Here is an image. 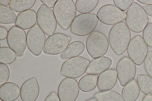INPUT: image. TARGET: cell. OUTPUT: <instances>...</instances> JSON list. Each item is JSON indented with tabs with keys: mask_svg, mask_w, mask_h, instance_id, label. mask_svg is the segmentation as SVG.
I'll use <instances>...</instances> for the list:
<instances>
[{
	"mask_svg": "<svg viewBox=\"0 0 152 101\" xmlns=\"http://www.w3.org/2000/svg\"><path fill=\"white\" fill-rule=\"evenodd\" d=\"M131 39L129 29L124 21L113 25L110 31L109 44L112 50L118 55L122 54L126 50Z\"/></svg>",
	"mask_w": 152,
	"mask_h": 101,
	"instance_id": "6da1fadb",
	"label": "cell"
},
{
	"mask_svg": "<svg viewBox=\"0 0 152 101\" xmlns=\"http://www.w3.org/2000/svg\"><path fill=\"white\" fill-rule=\"evenodd\" d=\"M53 11L57 23L65 30L71 26L77 13L75 4L72 0H57Z\"/></svg>",
	"mask_w": 152,
	"mask_h": 101,
	"instance_id": "7a4b0ae2",
	"label": "cell"
},
{
	"mask_svg": "<svg viewBox=\"0 0 152 101\" xmlns=\"http://www.w3.org/2000/svg\"><path fill=\"white\" fill-rule=\"evenodd\" d=\"M125 22L131 31L139 33L142 31L148 25V17L142 7L134 2L126 11Z\"/></svg>",
	"mask_w": 152,
	"mask_h": 101,
	"instance_id": "3957f363",
	"label": "cell"
},
{
	"mask_svg": "<svg viewBox=\"0 0 152 101\" xmlns=\"http://www.w3.org/2000/svg\"><path fill=\"white\" fill-rule=\"evenodd\" d=\"M98 21L97 15L95 14H79L75 17L71 25V31L78 36L87 35L94 30Z\"/></svg>",
	"mask_w": 152,
	"mask_h": 101,
	"instance_id": "277c9868",
	"label": "cell"
},
{
	"mask_svg": "<svg viewBox=\"0 0 152 101\" xmlns=\"http://www.w3.org/2000/svg\"><path fill=\"white\" fill-rule=\"evenodd\" d=\"M109 41L103 33L95 31L88 37L86 42V48L89 54L93 58L102 57L107 51Z\"/></svg>",
	"mask_w": 152,
	"mask_h": 101,
	"instance_id": "5b68a950",
	"label": "cell"
},
{
	"mask_svg": "<svg viewBox=\"0 0 152 101\" xmlns=\"http://www.w3.org/2000/svg\"><path fill=\"white\" fill-rule=\"evenodd\" d=\"M90 63L89 60L81 56L69 58L62 65L60 74L66 78H78L86 72Z\"/></svg>",
	"mask_w": 152,
	"mask_h": 101,
	"instance_id": "8992f818",
	"label": "cell"
},
{
	"mask_svg": "<svg viewBox=\"0 0 152 101\" xmlns=\"http://www.w3.org/2000/svg\"><path fill=\"white\" fill-rule=\"evenodd\" d=\"M148 51V45L142 38L138 35L131 39L127 48L129 57L138 66L143 63Z\"/></svg>",
	"mask_w": 152,
	"mask_h": 101,
	"instance_id": "52a82bcc",
	"label": "cell"
},
{
	"mask_svg": "<svg viewBox=\"0 0 152 101\" xmlns=\"http://www.w3.org/2000/svg\"><path fill=\"white\" fill-rule=\"evenodd\" d=\"M71 39L64 33H54L46 40L43 52L46 54L56 55L63 53L66 49Z\"/></svg>",
	"mask_w": 152,
	"mask_h": 101,
	"instance_id": "ba28073f",
	"label": "cell"
},
{
	"mask_svg": "<svg viewBox=\"0 0 152 101\" xmlns=\"http://www.w3.org/2000/svg\"><path fill=\"white\" fill-rule=\"evenodd\" d=\"M126 13L113 4H108L101 7L97 15L99 21L108 25H114L125 19Z\"/></svg>",
	"mask_w": 152,
	"mask_h": 101,
	"instance_id": "9c48e42d",
	"label": "cell"
},
{
	"mask_svg": "<svg viewBox=\"0 0 152 101\" xmlns=\"http://www.w3.org/2000/svg\"><path fill=\"white\" fill-rule=\"evenodd\" d=\"M7 44L18 56L22 55L27 46V34L24 30L15 25L8 31Z\"/></svg>",
	"mask_w": 152,
	"mask_h": 101,
	"instance_id": "30bf717a",
	"label": "cell"
},
{
	"mask_svg": "<svg viewBox=\"0 0 152 101\" xmlns=\"http://www.w3.org/2000/svg\"><path fill=\"white\" fill-rule=\"evenodd\" d=\"M46 40L45 32L37 24L30 29L27 33V47L35 56H39L41 54Z\"/></svg>",
	"mask_w": 152,
	"mask_h": 101,
	"instance_id": "8fae6325",
	"label": "cell"
},
{
	"mask_svg": "<svg viewBox=\"0 0 152 101\" xmlns=\"http://www.w3.org/2000/svg\"><path fill=\"white\" fill-rule=\"evenodd\" d=\"M37 24L47 35L50 36L55 32L57 21L53 10L43 4L37 12Z\"/></svg>",
	"mask_w": 152,
	"mask_h": 101,
	"instance_id": "7c38bea8",
	"label": "cell"
},
{
	"mask_svg": "<svg viewBox=\"0 0 152 101\" xmlns=\"http://www.w3.org/2000/svg\"><path fill=\"white\" fill-rule=\"evenodd\" d=\"M116 70L118 78L122 86H124L133 80L136 72L135 64L126 56L124 57L119 61Z\"/></svg>",
	"mask_w": 152,
	"mask_h": 101,
	"instance_id": "4fadbf2b",
	"label": "cell"
},
{
	"mask_svg": "<svg viewBox=\"0 0 152 101\" xmlns=\"http://www.w3.org/2000/svg\"><path fill=\"white\" fill-rule=\"evenodd\" d=\"M77 81L74 78H66L60 83L57 94L60 101H75L79 93Z\"/></svg>",
	"mask_w": 152,
	"mask_h": 101,
	"instance_id": "5bb4252c",
	"label": "cell"
},
{
	"mask_svg": "<svg viewBox=\"0 0 152 101\" xmlns=\"http://www.w3.org/2000/svg\"><path fill=\"white\" fill-rule=\"evenodd\" d=\"M39 86L36 78L34 77L26 81L22 84L20 97L22 101H35L39 95Z\"/></svg>",
	"mask_w": 152,
	"mask_h": 101,
	"instance_id": "9a60e30c",
	"label": "cell"
},
{
	"mask_svg": "<svg viewBox=\"0 0 152 101\" xmlns=\"http://www.w3.org/2000/svg\"><path fill=\"white\" fill-rule=\"evenodd\" d=\"M117 80L116 70L108 69L98 76L97 86L101 91L110 90L115 86Z\"/></svg>",
	"mask_w": 152,
	"mask_h": 101,
	"instance_id": "2e32d148",
	"label": "cell"
},
{
	"mask_svg": "<svg viewBox=\"0 0 152 101\" xmlns=\"http://www.w3.org/2000/svg\"><path fill=\"white\" fill-rule=\"evenodd\" d=\"M37 22V13L34 10L30 9L18 15L15 24L16 26L23 30H27L33 27Z\"/></svg>",
	"mask_w": 152,
	"mask_h": 101,
	"instance_id": "e0dca14e",
	"label": "cell"
},
{
	"mask_svg": "<svg viewBox=\"0 0 152 101\" xmlns=\"http://www.w3.org/2000/svg\"><path fill=\"white\" fill-rule=\"evenodd\" d=\"M109 57L102 56L92 60L89 64L86 72L88 74L97 75L108 70L112 64Z\"/></svg>",
	"mask_w": 152,
	"mask_h": 101,
	"instance_id": "ac0fdd59",
	"label": "cell"
},
{
	"mask_svg": "<svg viewBox=\"0 0 152 101\" xmlns=\"http://www.w3.org/2000/svg\"><path fill=\"white\" fill-rule=\"evenodd\" d=\"M20 89L16 84L7 82L0 86V98L3 101H15L20 95Z\"/></svg>",
	"mask_w": 152,
	"mask_h": 101,
	"instance_id": "d6986e66",
	"label": "cell"
},
{
	"mask_svg": "<svg viewBox=\"0 0 152 101\" xmlns=\"http://www.w3.org/2000/svg\"><path fill=\"white\" fill-rule=\"evenodd\" d=\"M140 93V89L135 79L125 85L121 92L122 96L125 101H135Z\"/></svg>",
	"mask_w": 152,
	"mask_h": 101,
	"instance_id": "ffe728a7",
	"label": "cell"
},
{
	"mask_svg": "<svg viewBox=\"0 0 152 101\" xmlns=\"http://www.w3.org/2000/svg\"><path fill=\"white\" fill-rule=\"evenodd\" d=\"M85 47L84 44L81 41H73L69 44L66 49L61 54V58L65 59L77 57L82 53Z\"/></svg>",
	"mask_w": 152,
	"mask_h": 101,
	"instance_id": "44dd1931",
	"label": "cell"
},
{
	"mask_svg": "<svg viewBox=\"0 0 152 101\" xmlns=\"http://www.w3.org/2000/svg\"><path fill=\"white\" fill-rule=\"evenodd\" d=\"M98 77L97 75L88 74L82 77L78 82L80 90L85 92L93 90L96 86Z\"/></svg>",
	"mask_w": 152,
	"mask_h": 101,
	"instance_id": "7402d4cb",
	"label": "cell"
},
{
	"mask_svg": "<svg viewBox=\"0 0 152 101\" xmlns=\"http://www.w3.org/2000/svg\"><path fill=\"white\" fill-rule=\"evenodd\" d=\"M137 82L140 91L144 94L152 96V77L146 74H139Z\"/></svg>",
	"mask_w": 152,
	"mask_h": 101,
	"instance_id": "603a6c76",
	"label": "cell"
},
{
	"mask_svg": "<svg viewBox=\"0 0 152 101\" xmlns=\"http://www.w3.org/2000/svg\"><path fill=\"white\" fill-rule=\"evenodd\" d=\"M94 97L97 101H124L121 94L113 90L98 92Z\"/></svg>",
	"mask_w": 152,
	"mask_h": 101,
	"instance_id": "cb8c5ba5",
	"label": "cell"
},
{
	"mask_svg": "<svg viewBox=\"0 0 152 101\" xmlns=\"http://www.w3.org/2000/svg\"><path fill=\"white\" fill-rule=\"evenodd\" d=\"M36 1L35 0H11L9 7L13 11L20 13L30 10Z\"/></svg>",
	"mask_w": 152,
	"mask_h": 101,
	"instance_id": "d4e9b609",
	"label": "cell"
},
{
	"mask_svg": "<svg viewBox=\"0 0 152 101\" xmlns=\"http://www.w3.org/2000/svg\"><path fill=\"white\" fill-rule=\"evenodd\" d=\"M98 0H77L75 2L76 10L79 13H89L96 7Z\"/></svg>",
	"mask_w": 152,
	"mask_h": 101,
	"instance_id": "484cf974",
	"label": "cell"
},
{
	"mask_svg": "<svg viewBox=\"0 0 152 101\" xmlns=\"http://www.w3.org/2000/svg\"><path fill=\"white\" fill-rule=\"evenodd\" d=\"M15 13L10 8L0 5V23L10 24L15 22L17 18Z\"/></svg>",
	"mask_w": 152,
	"mask_h": 101,
	"instance_id": "4316f807",
	"label": "cell"
},
{
	"mask_svg": "<svg viewBox=\"0 0 152 101\" xmlns=\"http://www.w3.org/2000/svg\"><path fill=\"white\" fill-rule=\"evenodd\" d=\"M16 58V53L11 48L6 47H0V63L11 64L15 60Z\"/></svg>",
	"mask_w": 152,
	"mask_h": 101,
	"instance_id": "83f0119b",
	"label": "cell"
},
{
	"mask_svg": "<svg viewBox=\"0 0 152 101\" xmlns=\"http://www.w3.org/2000/svg\"><path fill=\"white\" fill-rule=\"evenodd\" d=\"M142 38L149 47H152V23H149L143 30Z\"/></svg>",
	"mask_w": 152,
	"mask_h": 101,
	"instance_id": "f1b7e54d",
	"label": "cell"
},
{
	"mask_svg": "<svg viewBox=\"0 0 152 101\" xmlns=\"http://www.w3.org/2000/svg\"><path fill=\"white\" fill-rule=\"evenodd\" d=\"M10 69L7 65L0 63V86L7 82L10 76Z\"/></svg>",
	"mask_w": 152,
	"mask_h": 101,
	"instance_id": "f546056e",
	"label": "cell"
},
{
	"mask_svg": "<svg viewBox=\"0 0 152 101\" xmlns=\"http://www.w3.org/2000/svg\"><path fill=\"white\" fill-rule=\"evenodd\" d=\"M145 69L147 73L152 77V51L148 52L144 61Z\"/></svg>",
	"mask_w": 152,
	"mask_h": 101,
	"instance_id": "4dcf8cb0",
	"label": "cell"
},
{
	"mask_svg": "<svg viewBox=\"0 0 152 101\" xmlns=\"http://www.w3.org/2000/svg\"><path fill=\"white\" fill-rule=\"evenodd\" d=\"M133 0H113V2L115 6L121 9L124 11L129 7L133 3Z\"/></svg>",
	"mask_w": 152,
	"mask_h": 101,
	"instance_id": "1f68e13d",
	"label": "cell"
},
{
	"mask_svg": "<svg viewBox=\"0 0 152 101\" xmlns=\"http://www.w3.org/2000/svg\"><path fill=\"white\" fill-rule=\"evenodd\" d=\"M44 101H60L57 93L55 92H51Z\"/></svg>",
	"mask_w": 152,
	"mask_h": 101,
	"instance_id": "d6a6232c",
	"label": "cell"
},
{
	"mask_svg": "<svg viewBox=\"0 0 152 101\" xmlns=\"http://www.w3.org/2000/svg\"><path fill=\"white\" fill-rule=\"evenodd\" d=\"M8 31L4 27L0 26V40L5 39L7 36Z\"/></svg>",
	"mask_w": 152,
	"mask_h": 101,
	"instance_id": "836d02e7",
	"label": "cell"
},
{
	"mask_svg": "<svg viewBox=\"0 0 152 101\" xmlns=\"http://www.w3.org/2000/svg\"><path fill=\"white\" fill-rule=\"evenodd\" d=\"M57 0H41L43 4L50 8H53Z\"/></svg>",
	"mask_w": 152,
	"mask_h": 101,
	"instance_id": "e575fe53",
	"label": "cell"
},
{
	"mask_svg": "<svg viewBox=\"0 0 152 101\" xmlns=\"http://www.w3.org/2000/svg\"><path fill=\"white\" fill-rule=\"evenodd\" d=\"M142 7L147 15L152 17V5H143Z\"/></svg>",
	"mask_w": 152,
	"mask_h": 101,
	"instance_id": "d590c367",
	"label": "cell"
},
{
	"mask_svg": "<svg viewBox=\"0 0 152 101\" xmlns=\"http://www.w3.org/2000/svg\"><path fill=\"white\" fill-rule=\"evenodd\" d=\"M11 0H0V5L7 7L9 5Z\"/></svg>",
	"mask_w": 152,
	"mask_h": 101,
	"instance_id": "8d00e7d4",
	"label": "cell"
},
{
	"mask_svg": "<svg viewBox=\"0 0 152 101\" xmlns=\"http://www.w3.org/2000/svg\"><path fill=\"white\" fill-rule=\"evenodd\" d=\"M137 1L144 4L152 5V0H137Z\"/></svg>",
	"mask_w": 152,
	"mask_h": 101,
	"instance_id": "74e56055",
	"label": "cell"
},
{
	"mask_svg": "<svg viewBox=\"0 0 152 101\" xmlns=\"http://www.w3.org/2000/svg\"><path fill=\"white\" fill-rule=\"evenodd\" d=\"M142 101H152V96L145 95L143 97Z\"/></svg>",
	"mask_w": 152,
	"mask_h": 101,
	"instance_id": "f35d334b",
	"label": "cell"
},
{
	"mask_svg": "<svg viewBox=\"0 0 152 101\" xmlns=\"http://www.w3.org/2000/svg\"><path fill=\"white\" fill-rule=\"evenodd\" d=\"M85 101H97L95 98H92L88 99Z\"/></svg>",
	"mask_w": 152,
	"mask_h": 101,
	"instance_id": "ab89813d",
	"label": "cell"
},
{
	"mask_svg": "<svg viewBox=\"0 0 152 101\" xmlns=\"http://www.w3.org/2000/svg\"><path fill=\"white\" fill-rule=\"evenodd\" d=\"M0 101H3L2 100H1V99H0Z\"/></svg>",
	"mask_w": 152,
	"mask_h": 101,
	"instance_id": "60d3db41",
	"label": "cell"
},
{
	"mask_svg": "<svg viewBox=\"0 0 152 101\" xmlns=\"http://www.w3.org/2000/svg\"></svg>",
	"mask_w": 152,
	"mask_h": 101,
	"instance_id": "b9f144b4",
	"label": "cell"
}]
</instances>
